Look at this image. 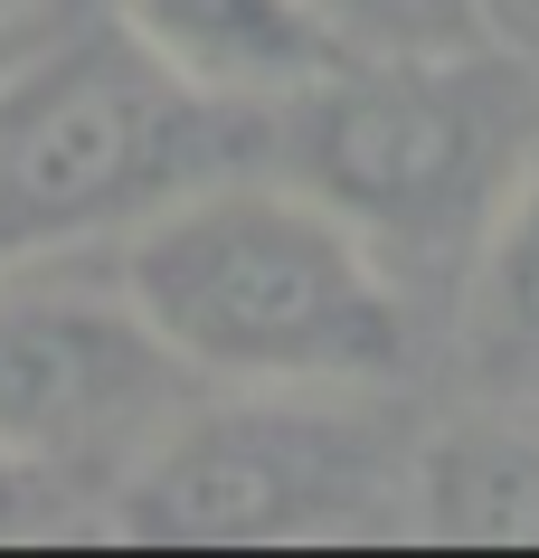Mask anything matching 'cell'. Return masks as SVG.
Segmentation results:
<instances>
[{"label":"cell","mask_w":539,"mask_h":558,"mask_svg":"<svg viewBox=\"0 0 539 558\" xmlns=\"http://www.w3.org/2000/svg\"><path fill=\"white\" fill-rule=\"evenodd\" d=\"M454 351L474 369L482 408L539 416V151L511 180L502 218L482 228L474 265L454 275Z\"/></svg>","instance_id":"8"},{"label":"cell","mask_w":539,"mask_h":558,"mask_svg":"<svg viewBox=\"0 0 539 558\" xmlns=\"http://www.w3.org/2000/svg\"><path fill=\"white\" fill-rule=\"evenodd\" d=\"M256 123L189 95L123 29L58 38L0 76V265L66 256L237 161Z\"/></svg>","instance_id":"4"},{"label":"cell","mask_w":539,"mask_h":558,"mask_svg":"<svg viewBox=\"0 0 539 558\" xmlns=\"http://www.w3.org/2000/svg\"><path fill=\"white\" fill-rule=\"evenodd\" d=\"M256 143L407 294H454L539 151V66L492 38L417 58H331L256 123Z\"/></svg>","instance_id":"2"},{"label":"cell","mask_w":539,"mask_h":558,"mask_svg":"<svg viewBox=\"0 0 539 558\" xmlns=\"http://www.w3.org/2000/svg\"><path fill=\"white\" fill-rule=\"evenodd\" d=\"M474 20H482L492 48H511V58L539 66V0H474Z\"/></svg>","instance_id":"11"},{"label":"cell","mask_w":539,"mask_h":558,"mask_svg":"<svg viewBox=\"0 0 539 558\" xmlns=\"http://www.w3.org/2000/svg\"><path fill=\"white\" fill-rule=\"evenodd\" d=\"M114 29L143 58H161L189 95L246 123H266L284 95H303L341 58L303 0H114Z\"/></svg>","instance_id":"6"},{"label":"cell","mask_w":539,"mask_h":558,"mask_svg":"<svg viewBox=\"0 0 539 558\" xmlns=\"http://www.w3.org/2000/svg\"><path fill=\"white\" fill-rule=\"evenodd\" d=\"M143 549H303L407 530V464L351 388H199L95 511Z\"/></svg>","instance_id":"3"},{"label":"cell","mask_w":539,"mask_h":558,"mask_svg":"<svg viewBox=\"0 0 539 558\" xmlns=\"http://www.w3.org/2000/svg\"><path fill=\"white\" fill-rule=\"evenodd\" d=\"M189 398L199 379L143 323L123 275H86L66 256L0 265V445L29 454L76 511L86 493L105 511Z\"/></svg>","instance_id":"5"},{"label":"cell","mask_w":539,"mask_h":558,"mask_svg":"<svg viewBox=\"0 0 539 558\" xmlns=\"http://www.w3.org/2000/svg\"><path fill=\"white\" fill-rule=\"evenodd\" d=\"M66 521H76V501H66L29 454L0 445V549H10V539H48V530H66Z\"/></svg>","instance_id":"10"},{"label":"cell","mask_w":539,"mask_h":558,"mask_svg":"<svg viewBox=\"0 0 539 558\" xmlns=\"http://www.w3.org/2000/svg\"><path fill=\"white\" fill-rule=\"evenodd\" d=\"M114 275L199 388L407 379L417 294L284 171H209L114 236Z\"/></svg>","instance_id":"1"},{"label":"cell","mask_w":539,"mask_h":558,"mask_svg":"<svg viewBox=\"0 0 539 558\" xmlns=\"http://www.w3.org/2000/svg\"><path fill=\"white\" fill-rule=\"evenodd\" d=\"M313 29L341 58H417V48H474V0H303Z\"/></svg>","instance_id":"9"},{"label":"cell","mask_w":539,"mask_h":558,"mask_svg":"<svg viewBox=\"0 0 539 558\" xmlns=\"http://www.w3.org/2000/svg\"><path fill=\"white\" fill-rule=\"evenodd\" d=\"M10 10H20V0H0V20H10Z\"/></svg>","instance_id":"12"},{"label":"cell","mask_w":539,"mask_h":558,"mask_svg":"<svg viewBox=\"0 0 539 558\" xmlns=\"http://www.w3.org/2000/svg\"><path fill=\"white\" fill-rule=\"evenodd\" d=\"M407 530L436 549H539V416L474 408L407 454Z\"/></svg>","instance_id":"7"}]
</instances>
